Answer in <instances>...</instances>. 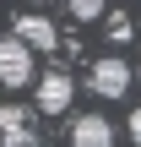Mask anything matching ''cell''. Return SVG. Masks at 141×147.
Here are the masks:
<instances>
[{
    "label": "cell",
    "instance_id": "cell-1",
    "mask_svg": "<svg viewBox=\"0 0 141 147\" xmlns=\"http://www.w3.org/2000/svg\"><path fill=\"white\" fill-rule=\"evenodd\" d=\"M130 65L120 60V55H103V60H92V93L98 98H125L130 93Z\"/></svg>",
    "mask_w": 141,
    "mask_h": 147
},
{
    "label": "cell",
    "instance_id": "cell-2",
    "mask_svg": "<svg viewBox=\"0 0 141 147\" xmlns=\"http://www.w3.org/2000/svg\"><path fill=\"white\" fill-rule=\"evenodd\" d=\"M33 82V49L22 38H0V87H27Z\"/></svg>",
    "mask_w": 141,
    "mask_h": 147
},
{
    "label": "cell",
    "instance_id": "cell-3",
    "mask_svg": "<svg viewBox=\"0 0 141 147\" xmlns=\"http://www.w3.org/2000/svg\"><path fill=\"white\" fill-rule=\"evenodd\" d=\"M71 98H76V76H71V71H49V76H38V109H43V115H65Z\"/></svg>",
    "mask_w": 141,
    "mask_h": 147
},
{
    "label": "cell",
    "instance_id": "cell-4",
    "mask_svg": "<svg viewBox=\"0 0 141 147\" xmlns=\"http://www.w3.org/2000/svg\"><path fill=\"white\" fill-rule=\"evenodd\" d=\"M38 131H33V115L22 104H0V147H33Z\"/></svg>",
    "mask_w": 141,
    "mask_h": 147
},
{
    "label": "cell",
    "instance_id": "cell-5",
    "mask_svg": "<svg viewBox=\"0 0 141 147\" xmlns=\"http://www.w3.org/2000/svg\"><path fill=\"white\" fill-rule=\"evenodd\" d=\"M11 38H22L27 49H60V33L49 16H16L11 22Z\"/></svg>",
    "mask_w": 141,
    "mask_h": 147
},
{
    "label": "cell",
    "instance_id": "cell-6",
    "mask_svg": "<svg viewBox=\"0 0 141 147\" xmlns=\"http://www.w3.org/2000/svg\"><path fill=\"white\" fill-rule=\"evenodd\" d=\"M71 147H114V125L103 115H76L71 120Z\"/></svg>",
    "mask_w": 141,
    "mask_h": 147
},
{
    "label": "cell",
    "instance_id": "cell-7",
    "mask_svg": "<svg viewBox=\"0 0 141 147\" xmlns=\"http://www.w3.org/2000/svg\"><path fill=\"white\" fill-rule=\"evenodd\" d=\"M71 16L76 22H92V16H103V0H71Z\"/></svg>",
    "mask_w": 141,
    "mask_h": 147
},
{
    "label": "cell",
    "instance_id": "cell-8",
    "mask_svg": "<svg viewBox=\"0 0 141 147\" xmlns=\"http://www.w3.org/2000/svg\"><path fill=\"white\" fill-rule=\"evenodd\" d=\"M130 142H141V104L130 109Z\"/></svg>",
    "mask_w": 141,
    "mask_h": 147
},
{
    "label": "cell",
    "instance_id": "cell-9",
    "mask_svg": "<svg viewBox=\"0 0 141 147\" xmlns=\"http://www.w3.org/2000/svg\"><path fill=\"white\" fill-rule=\"evenodd\" d=\"M136 76H141V65H136Z\"/></svg>",
    "mask_w": 141,
    "mask_h": 147
}]
</instances>
